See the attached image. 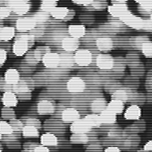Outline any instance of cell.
I'll return each instance as SVG.
<instances>
[{"label": "cell", "instance_id": "cell-1", "mask_svg": "<svg viewBox=\"0 0 152 152\" xmlns=\"http://www.w3.org/2000/svg\"><path fill=\"white\" fill-rule=\"evenodd\" d=\"M34 40L32 35H22L19 36L14 43L12 51L17 56H22L27 52L29 43Z\"/></svg>", "mask_w": 152, "mask_h": 152}, {"label": "cell", "instance_id": "cell-2", "mask_svg": "<svg viewBox=\"0 0 152 152\" xmlns=\"http://www.w3.org/2000/svg\"><path fill=\"white\" fill-rule=\"evenodd\" d=\"M86 88V83L83 79L80 77H72L69 79L67 83V90L71 94L81 93L85 91Z\"/></svg>", "mask_w": 152, "mask_h": 152}, {"label": "cell", "instance_id": "cell-3", "mask_svg": "<svg viewBox=\"0 0 152 152\" xmlns=\"http://www.w3.org/2000/svg\"><path fill=\"white\" fill-rule=\"evenodd\" d=\"M75 63L80 66H86L90 65L92 61L91 53L86 49L78 50L74 55Z\"/></svg>", "mask_w": 152, "mask_h": 152}, {"label": "cell", "instance_id": "cell-4", "mask_svg": "<svg viewBox=\"0 0 152 152\" xmlns=\"http://www.w3.org/2000/svg\"><path fill=\"white\" fill-rule=\"evenodd\" d=\"M96 65L103 70H109L113 68L115 60L112 56L107 54L98 55L96 58Z\"/></svg>", "mask_w": 152, "mask_h": 152}, {"label": "cell", "instance_id": "cell-5", "mask_svg": "<svg viewBox=\"0 0 152 152\" xmlns=\"http://www.w3.org/2000/svg\"><path fill=\"white\" fill-rule=\"evenodd\" d=\"M8 5L11 10L19 15L26 14L31 8L29 3L26 1H9Z\"/></svg>", "mask_w": 152, "mask_h": 152}, {"label": "cell", "instance_id": "cell-6", "mask_svg": "<svg viewBox=\"0 0 152 152\" xmlns=\"http://www.w3.org/2000/svg\"><path fill=\"white\" fill-rule=\"evenodd\" d=\"M107 10L109 13L112 16L118 18L120 19L131 13L126 5L123 3L113 4L108 7Z\"/></svg>", "mask_w": 152, "mask_h": 152}, {"label": "cell", "instance_id": "cell-7", "mask_svg": "<svg viewBox=\"0 0 152 152\" xmlns=\"http://www.w3.org/2000/svg\"><path fill=\"white\" fill-rule=\"evenodd\" d=\"M46 67L54 69L59 66L60 55L55 52H49L45 55L42 59Z\"/></svg>", "mask_w": 152, "mask_h": 152}, {"label": "cell", "instance_id": "cell-8", "mask_svg": "<svg viewBox=\"0 0 152 152\" xmlns=\"http://www.w3.org/2000/svg\"><path fill=\"white\" fill-rule=\"evenodd\" d=\"M92 129V128L88 124L84 118H80L72 123L70 127V130L72 133L87 134Z\"/></svg>", "mask_w": 152, "mask_h": 152}, {"label": "cell", "instance_id": "cell-9", "mask_svg": "<svg viewBox=\"0 0 152 152\" xmlns=\"http://www.w3.org/2000/svg\"><path fill=\"white\" fill-rule=\"evenodd\" d=\"M37 24L33 18H22L17 21L16 26L20 31H28L34 29Z\"/></svg>", "mask_w": 152, "mask_h": 152}, {"label": "cell", "instance_id": "cell-10", "mask_svg": "<svg viewBox=\"0 0 152 152\" xmlns=\"http://www.w3.org/2000/svg\"><path fill=\"white\" fill-rule=\"evenodd\" d=\"M120 19L126 25L136 29H141L144 26L143 20L132 13Z\"/></svg>", "mask_w": 152, "mask_h": 152}, {"label": "cell", "instance_id": "cell-11", "mask_svg": "<svg viewBox=\"0 0 152 152\" xmlns=\"http://www.w3.org/2000/svg\"><path fill=\"white\" fill-rule=\"evenodd\" d=\"M80 118V112L73 107L66 108L62 113L61 119L65 123H73Z\"/></svg>", "mask_w": 152, "mask_h": 152}, {"label": "cell", "instance_id": "cell-12", "mask_svg": "<svg viewBox=\"0 0 152 152\" xmlns=\"http://www.w3.org/2000/svg\"><path fill=\"white\" fill-rule=\"evenodd\" d=\"M56 107L51 101L42 100L39 102L37 106L38 113L41 115H48L53 113Z\"/></svg>", "mask_w": 152, "mask_h": 152}, {"label": "cell", "instance_id": "cell-13", "mask_svg": "<svg viewBox=\"0 0 152 152\" xmlns=\"http://www.w3.org/2000/svg\"><path fill=\"white\" fill-rule=\"evenodd\" d=\"M63 50L68 53H72L77 51L80 46V41L79 39L72 37L65 38L61 44Z\"/></svg>", "mask_w": 152, "mask_h": 152}, {"label": "cell", "instance_id": "cell-14", "mask_svg": "<svg viewBox=\"0 0 152 152\" xmlns=\"http://www.w3.org/2000/svg\"><path fill=\"white\" fill-rule=\"evenodd\" d=\"M142 111L139 106L131 104L128 107L124 114V117L127 120H139L141 116Z\"/></svg>", "mask_w": 152, "mask_h": 152}, {"label": "cell", "instance_id": "cell-15", "mask_svg": "<svg viewBox=\"0 0 152 152\" xmlns=\"http://www.w3.org/2000/svg\"><path fill=\"white\" fill-rule=\"evenodd\" d=\"M96 46L102 52H108L113 48V42L110 38L103 37L98 38L96 41Z\"/></svg>", "mask_w": 152, "mask_h": 152}, {"label": "cell", "instance_id": "cell-16", "mask_svg": "<svg viewBox=\"0 0 152 152\" xmlns=\"http://www.w3.org/2000/svg\"><path fill=\"white\" fill-rule=\"evenodd\" d=\"M4 80L7 84L14 86L20 80V74L15 69H9L5 74Z\"/></svg>", "mask_w": 152, "mask_h": 152}, {"label": "cell", "instance_id": "cell-17", "mask_svg": "<svg viewBox=\"0 0 152 152\" xmlns=\"http://www.w3.org/2000/svg\"><path fill=\"white\" fill-rule=\"evenodd\" d=\"M2 101L5 107H16L18 103V99L15 93L11 91H6L3 94Z\"/></svg>", "mask_w": 152, "mask_h": 152}, {"label": "cell", "instance_id": "cell-18", "mask_svg": "<svg viewBox=\"0 0 152 152\" xmlns=\"http://www.w3.org/2000/svg\"><path fill=\"white\" fill-rule=\"evenodd\" d=\"M68 31L71 37L79 39L83 37L86 34V28L83 25H70L68 27Z\"/></svg>", "mask_w": 152, "mask_h": 152}, {"label": "cell", "instance_id": "cell-19", "mask_svg": "<svg viewBox=\"0 0 152 152\" xmlns=\"http://www.w3.org/2000/svg\"><path fill=\"white\" fill-rule=\"evenodd\" d=\"M102 124H115L117 121V115L108 109H106L99 115Z\"/></svg>", "mask_w": 152, "mask_h": 152}, {"label": "cell", "instance_id": "cell-20", "mask_svg": "<svg viewBox=\"0 0 152 152\" xmlns=\"http://www.w3.org/2000/svg\"><path fill=\"white\" fill-rule=\"evenodd\" d=\"M41 143L46 146H56L58 144V140L54 134L50 132L45 133L40 138Z\"/></svg>", "mask_w": 152, "mask_h": 152}, {"label": "cell", "instance_id": "cell-21", "mask_svg": "<svg viewBox=\"0 0 152 152\" xmlns=\"http://www.w3.org/2000/svg\"><path fill=\"white\" fill-rule=\"evenodd\" d=\"M75 63L74 55L72 53H63L60 55L59 66L62 68H69L74 66Z\"/></svg>", "mask_w": 152, "mask_h": 152}, {"label": "cell", "instance_id": "cell-22", "mask_svg": "<svg viewBox=\"0 0 152 152\" xmlns=\"http://www.w3.org/2000/svg\"><path fill=\"white\" fill-rule=\"evenodd\" d=\"M107 102L102 98L95 99L91 104V109L94 113H100L107 108Z\"/></svg>", "mask_w": 152, "mask_h": 152}, {"label": "cell", "instance_id": "cell-23", "mask_svg": "<svg viewBox=\"0 0 152 152\" xmlns=\"http://www.w3.org/2000/svg\"><path fill=\"white\" fill-rule=\"evenodd\" d=\"M15 31L12 27L5 26L0 30V39L1 40L9 41L13 38Z\"/></svg>", "mask_w": 152, "mask_h": 152}, {"label": "cell", "instance_id": "cell-24", "mask_svg": "<svg viewBox=\"0 0 152 152\" xmlns=\"http://www.w3.org/2000/svg\"><path fill=\"white\" fill-rule=\"evenodd\" d=\"M92 128L99 127L102 125L99 115L96 113L88 114L84 118Z\"/></svg>", "mask_w": 152, "mask_h": 152}, {"label": "cell", "instance_id": "cell-25", "mask_svg": "<svg viewBox=\"0 0 152 152\" xmlns=\"http://www.w3.org/2000/svg\"><path fill=\"white\" fill-rule=\"evenodd\" d=\"M124 107V103L122 102L116 100L111 99L110 102L107 104V109L117 115L123 113Z\"/></svg>", "mask_w": 152, "mask_h": 152}, {"label": "cell", "instance_id": "cell-26", "mask_svg": "<svg viewBox=\"0 0 152 152\" xmlns=\"http://www.w3.org/2000/svg\"><path fill=\"white\" fill-rule=\"evenodd\" d=\"M69 10L66 7H58L55 8L50 13L53 18L58 20H63L67 16Z\"/></svg>", "mask_w": 152, "mask_h": 152}, {"label": "cell", "instance_id": "cell-27", "mask_svg": "<svg viewBox=\"0 0 152 152\" xmlns=\"http://www.w3.org/2000/svg\"><path fill=\"white\" fill-rule=\"evenodd\" d=\"M22 134L25 137H38L39 135L37 128L30 125H25Z\"/></svg>", "mask_w": 152, "mask_h": 152}, {"label": "cell", "instance_id": "cell-28", "mask_svg": "<svg viewBox=\"0 0 152 152\" xmlns=\"http://www.w3.org/2000/svg\"><path fill=\"white\" fill-rule=\"evenodd\" d=\"M70 141L75 144H87L89 140L87 134L73 133L70 138Z\"/></svg>", "mask_w": 152, "mask_h": 152}, {"label": "cell", "instance_id": "cell-29", "mask_svg": "<svg viewBox=\"0 0 152 152\" xmlns=\"http://www.w3.org/2000/svg\"><path fill=\"white\" fill-rule=\"evenodd\" d=\"M129 97V96L126 91L122 89H118L112 93L111 99L120 101L124 104L128 102Z\"/></svg>", "mask_w": 152, "mask_h": 152}, {"label": "cell", "instance_id": "cell-30", "mask_svg": "<svg viewBox=\"0 0 152 152\" xmlns=\"http://www.w3.org/2000/svg\"><path fill=\"white\" fill-rule=\"evenodd\" d=\"M58 2L53 0H46L42 1L40 8L42 11L50 13L56 7Z\"/></svg>", "mask_w": 152, "mask_h": 152}, {"label": "cell", "instance_id": "cell-31", "mask_svg": "<svg viewBox=\"0 0 152 152\" xmlns=\"http://www.w3.org/2000/svg\"><path fill=\"white\" fill-rule=\"evenodd\" d=\"M13 86V91L18 94L27 93L29 91L28 87L26 82L19 81L16 84Z\"/></svg>", "mask_w": 152, "mask_h": 152}, {"label": "cell", "instance_id": "cell-32", "mask_svg": "<svg viewBox=\"0 0 152 152\" xmlns=\"http://www.w3.org/2000/svg\"><path fill=\"white\" fill-rule=\"evenodd\" d=\"M9 123L12 127L14 132L19 134H20L22 133V131L25 125L21 120L15 118L10 120L9 121Z\"/></svg>", "mask_w": 152, "mask_h": 152}, {"label": "cell", "instance_id": "cell-33", "mask_svg": "<svg viewBox=\"0 0 152 152\" xmlns=\"http://www.w3.org/2000/svg\"><path fill=\"white\" fill-rule=\"evenodd\" d=\"M0 132L1 135H9L12 134L14 132L10 123L1 121L0 122Z\"/></svg>", "mask_w": 152, "mask_h": 152}, {"label": "cell", "instance_id": "cell-34", "mask_svg": "<svg viewBox=\"0 0 152 152\" xmlns=\"http://www.w3.org/2000/svg\"><path fill=\"white\" fill-rule=\"evenodd\" d=\"M1 116L4 119L10 120L16 118L15 112L12 109L5 107L1 110Z\"/></svg>", "mask_w": 152, "mask_h": 152}, {"label": "cell", "instance_id": "cell-35", "mask_svg": "<svg viewBox=\"0 0 152 152\" xmlns=\"http://www.w3.org/2000/svg\"><path fill=\"white\" fill-rule=\"evenodd\" d=\"M21 121L25 125L34 126L37 128L38 129H40L42 127L40 121L36 118L27 117V118H23L22 119Z\"/></svg>", "mask_w": 152, "mask_h": 152}, {"label": "cell", "instance_id": "cell-36", "mask_svg": "<svg viewBox=\"0 0 152 152\" xmlns=\"http://www.w3.org/2000/svg\"><path fill=\"white\" fill-rule=\"evenodd\" d=\"M49 17V13L42 11L35 14L33 19L37 23H42L46 22L48 19Z\"/></svg>", "mask_w": 152, "mask_h": 152}, {"label": "cell", "instance_id": "cell-37", "mask_svg": "<svg viewBox=\"0 0 152 152\" xmlns=\"http://www.w3.org/2000/svg\"><path fill=\"white\" fill-rule=\"evenodd\" d=\"M142 53L145 57L151 58L152 56V44L151 42H146L142 45Z\"/></svg>", "mask_w": 152, "mask_h": 152}, {"label": "cell", "instance_id": "cell-38", "mask_svg": "<svg viewBox=\"0 0 152 152\" xmlns=\"http://www.w3.org/2000/svg\"><path fill=\"white\" fill-rule=\"evenodd\" d=\"M20 134H17L16 133L14 132L12 134L9 135H2L1 139L4 142H11L14 141H15L18 140V138L20 137Z\"/></svg>", "mask_w": 152, "mask_h": 152}, {"label": "cell", "instance_id": "cell-39", "mask_svg": "<svg viewBox=\"0 0 152 152\" xmlns=\"http://www.w3.org/2000/svg\"><path fill=\"white\" fill-rule=\"evenodd\" d=\"M96 141L91 142V143L88 145L87 147V151H99L102 150V146L101 144L99 143L96 142Z\"/></svg>", "mask_w": 152, "mask_h": 152}, {"label": "cell", "instance_id": "cell-40", "mask_svg": "<svg viewBox=\"0 0 152 152\" xmlns=\"http://www.w3.org/2000/svg\"><path fill=\"white\" fill-rule=\"evenodd\" d=\"M11 10L9 7H3L0 9V18L1 19L7 18L10 15Z\"/></svg>", "mask_w": 152, "mask_h": 152}, {"label": "cell", "instance_id": "cell-41", "mask_svg": "<svg viewBox=\"0 0 152 152\" xmlns=\"http://www.w3.org/2000/svg\"><path fill=\"white\" fill-rule=\"evenodd\" d=\"M72 2L74 4L78 5L85 6V7L91 5L94 3V1L92 0H75V1H72Z\"/></svg>", "mask_w": 152, "mask_h": 152}, {"label": "cell", "instance_id": "cell-42", "mask_svg": "<svg viewBox=\"0 0 152 152\" xmlns=\"http://www.w3.org/2000/svg\"><path fill=\"white\" fill-rule=\"evenodd\" d=\"M65 107L64 105L61 104L57 106V107H56L55 112H54L53 115L55 117L59 118L60 117L61 118V117L62 113L63 111L66 108Z\"/></svg>", "mask_w": 152, "mask_h": 152}, {"label": "cell", "instance_id": "cell-43", "mask_svg": "<svg viewBox=\"0 0 152 152\" xmlns=\"http://www.w3.org/2000/svg\"><path fill=\"white\" fill-rule=\"evenodd\" d=\"M7 52L4 49H1L0 50V64L1 66H2L7 60Z\"/></svg>", "mask_w": 152, "mask_h": 152}, {"label": "cell", "instance_id": "cell-44", "mask_svg": "<svg viewBox=\"0 0 152 152\" xmlns=\"http://www.w3.org/2000/svg\"><path fill=\"white\" fill-rule=\"evenodd\" d=\"M50 151L48 147L44 145H38L35 148L34 152H49Z\"/></svg>", "mask_w": 152, "mask_h": 152}, {"label": "cell", "instance_id": "cell-45", "mask_svg": "<svg viewBox=\"0 0 152 152\" xmlns=\"http://www.w3.org/2000/svg\"><path fill=\"white\" fill-rule=\"evenodd\" d=\"M104 151L105 152H120L121 149L116 146H110L106 148Z\"/></svg>", "mask_w": 152, "mask_h": 152}, {"label": "cell", "instance_id": "cell-46", "mask_svg": "<svg viewBox=\"0 0 152 152\" xmlns=\"http://www.w3.org/2000/svg\"><path fill=\"white\" fill-rule=\"evenodd\" d=\"M38 145L37 144L33 143H28L26 144V145L24 148L26 151H33L35 147L37 146Z\"/></svg>", "mask_w": 152, "mask_h": 152}, {"label": "cell", "instance_id": "cell-47", "mask_svg": "<svg viewBox=\"0 0 152 152\" xmlns=\"http://www.w3.org/2000/svg\"><path fill=\"white\" fill-rule=\"evenodd\" d=\"M145 152L151 151H152V140L149 141L144 145V149Z\"/></svg>", "mask_w": 152, "mask_h": 152}]
</instances>
